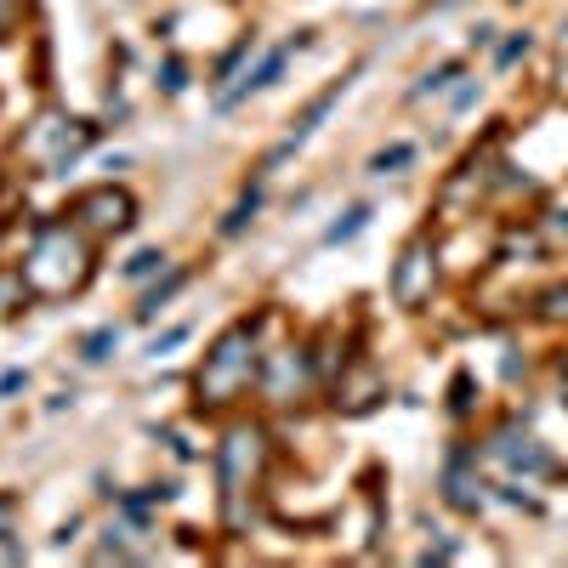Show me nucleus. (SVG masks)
<instances>
[{
	"mask_svg": "<svg viewBox=\"0 0 568 568\" xmlns=\"http://www.w3.org/2000/svg\"><path fill=\"white\" fill-rule=\"evenodd\" d=\"M23 284L34 302H63L74 296L80 284L91 278V245L74 222H40L34 240H29V256H23Z\"/></svg>",
	"mask_w": 568,
	"mask_h": 568,
	"instance_id": "1",
	"label": "nucleus"
},
{
	"mask_svg": "<svg viewBox=\"0 0 568 568\" xmlns=\"http://www.w3.org/2000/svg\"><path fill=\"white\" fill-rule=\"evenodd\" d=\"M262 375V347H256V324L240 318L227 324L216 347L205 353L200 375H194V393H200V409H227L233 398H245Z\"/></svg>",
	"mask_w": 568,
	"mask_h": 568,
	"instance_id": "2",
	"label": "nucleus"
},
{
	"mask_svg": "<svg viewBox=\"0 0 568 568\" xmlns=\"http://www.w3.org/2000/svg\"><path fill=\"white\" fill-rule=\"evenodd\" d=\"M262 466H267V433L240 420L216 449V484H222V500H227V524H240V500L262 484Z\"/></svg>",
	"mask_w": 568,
	"mask_h": 568,
	"instance_id": "3",
	"label": "nucleus"
},
{
	"mask_svg": "<svg viewBox=\"0 0 568 568\" xmlns=\"http://www.w3.org/2000/svg\"><path fill=\"white\" fill-rule=\"evenodd\" d=\"M91 136H98V125H85V120H63V114H40L34 131L23 136V160L40 165V171H69L85 149H91Z\"/></svg>",
	"mask_w": 568,
	"mask_h": 568,
	"instance_id": "4",
	"label": "nucleus"
},
{
	"mask_svg": "<svg viewBox=\"0 0 568 568\" xmlns=\"http://www.w3.org/2000/svg\"><path fill=\"white\" fill-rule=\"evenodd\" d=\"M131 216H136V205H131L125 187H114V182L85 187V194H74V205H69V222L85 233V240H114V233L131 227Z\"/></svg>",
	"mask_w": 568,
	"mask_h": 568,
	"instance_id": "5",
	"label": "nucleus"
},
{
	"mask_svg": "<svg viewBox=\"0 0 568 568\" xmlns=\"http://www.w3.org/2000/svg\"><path fill=\"white\" fill-rule=\"evenodd\" d=\"M433 284H438L433 240H426V233H415V240L404 245V256L393 262V302H398V307H420L426 296H433Z\"/></svg>",
	"mask_w": 568,
	"mask_h": 568,
	"instance_id": "6",
	"label": "nucleus"
},
{
	"mask_svg": "<svg viewBox=\"0 0 568 568\" xmlns=\"http://www.w3.org/2000/svg\"><path fill=\"white\" fill-rule=\"evenodd\" d=\"M256 387L267 404H296L307 393V353L302 347H278V353H262V375Z\"/></svg>",
	"mask_w": 568,
	"mask_h": 568,
	"instance_id": "7",
	"label": "nucleus"
},
{
	"mask_svg": "<svg viewBox=\"0 0 568 568\" xmlns=\"http://www.w3.org/2000/svg\"><path fill=\"white\" fill-rule=\"evenodd\" d=\"M489 455L506 466V471H524V478H551V455L540 449V438H529L524 426H500V433L489 438Z\"/></svg>",
	"mask_w": 568,
	"mask_h": 568,
	"instance_id": "8",
	"label": "nucleus"
},
{
	"mask_svg": "<svg viewBox=\"0 0 568 568\" xmlns=\"http://www.w3.org/2000/svg\"><path fill=\"white\" fill-rule=\"evenodd\" d=\"M302 45H307V34H296V40H284L278 52H267V58H262V63H256V69H251V74H245L240 85H227V91H222L216 103H222V109H240V103L251 98V91H267V85H273V80L284 74V63H291V58L302 52Z\"/></svg>",
	"mask_w": 568,
	"mask_h": 568,
	"instance_id": "9",
	"label": "nucleus"
},
{
	"mask_svg": "<svg viewBox=\"0 0 568 568\" xmlns=\"http://www.w3.org/2000/svg\"><path fill=\"white\" fill-rule=\"evenodd\" d=\"M382 398H387V382L375 369H364V364L347 369L342 382H336V409H347V415H364V409H375Z\"/></svg>",
	"mask_w": 568,
	"mask_h": 568,
	"instance_id": "10",
	"label": "nucleus"
},
{
	"mask_svg": "<svg viewBox=\"0 0 568 568\" xmlns=\"http://www.w3.org/2000/svg\"><path fill=\"white\" fill-rule=\"evenodd\" d=\"M471 460H466V449L449 460V471H444V500L455 506V511H478L484 506V484L478 478H471V471H466Z\"/></svg>",
	"mask_w": 568,
	"mask_h": 568,
	"instance_id": "11",
	"label": "nucleus"
},
{
	"mask_svg": "<svg viewBox=\"0 0 568 568\" xmlns=\"http://www.w3.org/2000/svg\"><path fill=\"white\" fill-rule=\"evenodd\" d=\"M342 91H347V80H336V85H329V91H318V98L302 109V120H296V131H291V149H302V142L318 131V120L329 114V109H336V98H342Z\"/></svg>",
	"mask_w": 568,
	"mask_h": 568,
	"instance_id": "12",
	"label": "nucleus"
},
{
	"mask_svg": "<svg viewBox=\"0 0 568 568\" xmlns=\"http://www.w3.org/2000/svg\"><path fill=\"white\" fill-rule=\"evenodd\" d=\"M369 216H375L369 205H353V211H347L342 222H329V233H324V245H342V240H358V233L369 227Z\"/></svg>",
	"mask_w": 568,
	"mask_h": 568,
	"instance_id": "13",
	"label": "nucleus"
},
{
	"mask_svg": "<svg viewBox=\"0 0 568 568\" xmlns=\"http://www.w3.org/2000/svg\"><path fill=\"white\" fill-rule=\"evenodd\" d=\"M409 160H415V142H393V149H382V154L369 160V171H375V176H398Z\"/></svg>",
	"mask_w": 568,
	"mask_h": 568,
	"instance_id": "14",
	"label": "nucleus"
},
{
	"mask_svg": "<svg viewBox=\"0 0 568 568\" xmlns=\"http://www.w3.org/2000/svg\"><path fill=\"white\" fill-rule=\"evenodd\" d=\"M449 80H460V63H438V69H426L420 85H415V98H438V91H449Z\"/></svg>",
	"mask_w": 568,
	"mask_h": 568,
	"instance_id": "15",
	"label": "nucleus"
},
{
	"mask_svg": "<svg viewBox=\"0 0 568 568\" xmlns=\"http://www.w3.org/2000/svg\"><path fill=\"white\" fill-rule=\"evenodd\" d=\"M535 313L551 318V324H568V284H551L546 296H535Z\"/></svg>",
	"mask_w": 568,
	"mask_h": 568,
	"instance_id": "16",
	"label": "nucleus"
},
{
	"mask_svg": "<svg viewBox=\"0 0 568 568\" xmlns=\"http://www.w3.org/2000/svg\"><path fill=\"white\" fill-rule=\"evenodd\" d=\"M182 284H187V273H171V278H165V284H160V291H154L149 302H142L136 313H142V318H154V313H160V302H171V296L182 291Z\"/></svg>",
	"mask_w": 568,
	"mask_h": 568,
	"instance_id": "17",
	"label": "nucleus"
},
{
	"mask_svg": "<svg viewBox=\"0 0 568 568\" xmlns=\"http://www.w3.org/2000/svg\"><path fill=\"white\" fill-rule=\"evenodd\" d=\"M251 52H256V34H245V40H240V45H233V52H227V58L216 63V80H233V69H240V63H245Z\"/></svg>",
	"mask_w": 568,
	"mask_h": 568,
	"instance_id": "18",
	"label": "nucleus"
},
{
	"mask_svg": "<svg viewBox=\"0 0 568 568\" xmlns=\"http://www.w3.org/2000/svg\"><path fill=\"white\" fill-rule=\"evenodd\" d=\"M160 267H165V256H160V251H136V256L125 262V273H131V278H149V273H160Z\"/></svg>",
	"mask_w": 568,
	"mask_h": 568,
	"instance_id": "19",
	"label": "nucleus"
},
{
	"mask_svg": "<svg viewBox=\"0 0 568 568\" xmlns=\"http://www.w3.org/2000/svg\"><path fill=\"white\" fill-rule=\"evenodd\" d=\"M109 347H120V329H98V336H85V358L91 364L109 358Z\"/></svg>",
	"mask_w": 568,
	"mask_h": 568,
	"instance_id": "20",
	"label": "nucleus"
},
{
	"mask_svg": "<svg viewBox=\"0 0 568 568\" xmlns=\"http://www.w3.org/2000/svg\"><path fill=\"white\" fill-rule=\"evenodd\" d=\"M517 58H529V34H511V40L500 45V69H511Z\"/></svg>",
	"mask_w": 568,
	"mask_h": 568,
	"instance_id": "21",
	"label": "nucleus"
},
{
	"mask_svg": "<svg viewBox=\"0 0 568 568\" xmlns=\"http://www.w3.org/2000/svg\"><path fill=\"white\" fill-rule=\"evenodd\" d=\"M251 216H256V194H251V200H245V205H240V211H233V216H227V222H222V233H240V227H245V222H251Z\"/></svg>",
	"mask_w": 568,
	"mask_h": 568,
	"instance_id": "22",
	"label": "nucleus"
},
{
	"mask_svg": "<svg viewBox=\"0 0 568 568\" xmlns=\"http://www.w3.org/2000/svg\"><path fill=\"white\" fill-rule=\"evenodd\" d=\"M12 511H18V500L0 495V540H12Z\"/></svg>",
	"mask_w": 568,
	"mask_h": 568,
	"instance_id": "23",
	"label": "nucleus"
},
{
	"mask_svg": "<svg viewBox=\"0 0 568 568\" xmlns=\"http://www.w3.org/2000/svg\"><path fill=\"white\" fill-rule=\"evenodd\" d=\"M165 91H182V63H176V58L165 63Z\"/></svg>",
	"mask_w": 568,
	"mask_h": 568,
	"instance_id": "24",
	"label": "nucleus"
},
{
	"mask_svg": "<svg viewBox=\"0 0 568 568\" xmlns=\"http://www.w3.org/2000/svg\"><path fill=\"white\" fill-rule=\"evenodd\" d=\"M557 233H562V240H568V216H557Z\"/></svg>",
	"mask_w": 568,
	"mask_h": 568,
	"instance_id": "25",
	"label": "nucleus"
},
{
	"mask_svg": "<svg viewBox=\"0 0 568 568\" xmlns=\"http://www.w3.org/2000/svg\"><path fill=\"white\" fill-rule=\"evenodd\" d=\"M562 398H568V364H562Z\"/></svg>",
	"mask_w": 568,
	"mask_h": 568,
	"instance_id": "26",
	"label": "nucleus"
},
{
	"mask_svg": "<svg viewBox=\"0 0 568 568\" xmlns=\"http://www.w3.org/2000/svg\"><path fill=\"white\" fill-rule=\"evenodd\" d=\"M562 34H568V18H562Z\"/></svg>",
	"mask_w": 568,
	"mask_h": 568,
	"instance_id": "27",
	"label": "nucleus"
}]
</instances>
